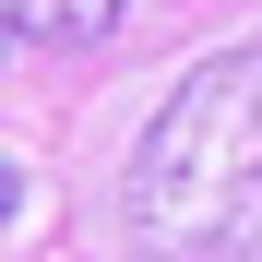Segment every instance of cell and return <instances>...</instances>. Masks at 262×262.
<instances>
[{"instance_id": "6da1fadb", "label": "cell", "mask_w": 262, "mask_h": 262, "mask_svg": "<svg viewBox=\"0 0 262 262\" xmlns=\"http://www.w3.org/2000/svg\"><path fill=\"white\" fill-rule=\"evenodd\" d=\"M119 227L143 262H262V36L167 83L119 167Z\"/></svg>"}, {"instance_id": "7a4b0ae2", "label": "cell", "mask_w": 262, "mask_h": 262, "mask_svg": "<svg viewBox=\"0 0 262 262\" xmlns=\"http://www.w3.org/2000/svg\"><path fill=\"white\" fill-rule=\"evenodd\" d=\"M0 12H12L24 48H107L131 0H0Z\"/></svg>"}]
</instances>
